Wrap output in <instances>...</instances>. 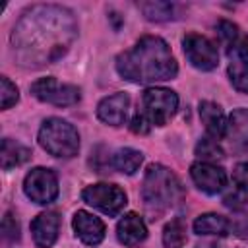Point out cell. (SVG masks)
Here are the masks:
<instances>
[{
	"instance_id": "cell-1",
	"label": "cell",
	"mask_w": 248,
	"mask_h": 248,
	"mask_svg": "<svg viewBox=\"0 0 248 248\" xmlns=\"http://www.w3.org/2000/svg\"><path fill=\"white\" fill-rule=\"evenodd\" d=\"M78 35L70 10L60 6H33L23 12L12 33L14 54L25 68H41L66 54Z\"/></svg>"
},
{
	"instance_id": "cell-2",
	"label": "cell",
	"mask_w": 248,
	"mask_h": 248,
	"mask_svg": "<svg viewBox=\"0 0 248 248\" xmlns=\"http://www.w3.org/2000/svg\"><path fill=\"white\" fill-rule=\"evenodd\" d=\"M116 72L134 83H155L172 79L178 74V66L161 37L145 35L130 50L118 54Z\"/></svg>"
},
{
	"instance_id": "cell-3",
	"label": "cell",
	"mask_w": 248,
	"mask_h": 248,
	"mask_svg": "<svg viewBox=\"0 0 248 248\" xmlns=\"http://www.w3.org/2000/svg\"><path fill=\"white\" fill-rule=\"evenodd\" d=\"M141 198L145 202L147 211L153 213L155 219V215L176 207L184 198V190L172 170L163 165H151L143 176Z\"/></svg>"
},
{
	"instance_id": "cell-4",
	"label": "cell",
	"mask_w": 248,
	"mask_h": 248,
	"mask_svg": "<svg viewBox=\"0 0 248 248\" xmlns=\"http://www.w3.org/2000/svg\"><path fill=\"white\" fill-rule=\"evenodd\" d=\"M39 143L52 157L70 159L78 155L79 136L70 122L62 118H46L39 130Z\"/></svg>"
},
{
	"instance_id": "cell-5",
	"label": "cell",
	"mask_w": 248,
	"mask_h": 248,
	"mask_svg": "<svg viewBox=\"0 0 248 248\" xmlns=\"http://www.w3.org/2000/svg\"><path fill=\"white\" fill-rule=\"evenodd\" d=\"M141 103L151 126H165L178 108V95L167 87H149L143 91Z\"/></svg>"
},
{
	"instance_id": "cell-6",
	"label": "cell",
	"mask_w": 248,
	"mask_h": 248,
	"mask_svg": "<svg viewBox=\"0 0 248 248\" xmlns=\"http://www.w3.org/2000/svg\"><path fill=\"white\" fill-rule=\"evenodd\" d=\"M81 198H83L85 203L93 205L95 209H99V211H103L105 215H110V217L118 215L126 205V194L116 184L99 182V184L85 186L83 192H81Z\"/></svg>"
},
{
	"instance_id": "cell-7",
	"label": "cell",
	"mask_w": 248,
	"mask_h": 248,
	"mask_svg": "<svg viewBox=\"0 0 248 248\" xmlns=\"http://www.w3.org/2000/svg\"><path fill=\"white\" fill-rule=\"evenodd\" d=\"M31 93L35 99L43 103H50L54 107H70L79 101V89L72 83H60L56 78H41L31 85Z\"/></svg>"
},
{
	"instance_id": "cell-8",
	"label": "cell",
	"mask_w": 248,
	"mask_h": 248,
	"mask_svg": "<svg viewBox=\"0 0 248 248\" xmlns=\"http://www.w3.org/2000/svg\"><path fill=\"white\" fill-rule=\"evenodd\" d=\"M23 192L31 202L41 205L54 202L58 196V178L54 170L45 167L31 169L23 180Z\"/></svg>"
},
{
	"instance_id": "cell-9",
	"label": "cell",
	"mask_w": 248,
	"mask_h": 248,
	"mask_svg": "<svg viewBox=\"0 0 248 248\" xmlns=\"http://www.w3.org/2000/svg\"><path fill=\"white\" fill-rule=\"evenodd\" d=\"M182 50H184L188 62L202 72L215 70L219 64L217 46L207 37H203L200 33H186L182 39Z\"/></svg>"
},
{
	"instance_id": "cell-10",
	"label": "cell",
	"mask_w": 248,
	"mask_h": 248,
	"mask_svg": "<svg viewBox=\"0 0 248 248\" xmlns=\"http://www.w3.org/2000/svg\"><path fill=\"white\" fill-rule=\"evenodd\" d=\"M190 176H192L194 184H196L202 192H205V194H209V196L219 194V192L225 188V184H227V174H225V170H223L221 167L213 165V163H207V161H198V163H194V165L190 167Z\"/></svg>"
},
{
	"instance_id": "cell-11",
	"label": "cell",
	"mask_w": 248,
	"mask_h": 248,
	"mask_svg": "<svg viewBox=\"0 0 248 248\" xmlns=\"http://www.w3.org/2000/svg\"><path fill=\"white\" fill-rule=\"evenodd\" d=\"M72 227L76 236L87 246H97L105 238V223L89 211H83V209L76 211L72 219Z\"/></svg>"
},
{
	"instance_id": "cell-12",
	"label": "cell",
	"mask_w": 248,
	"mask_h": 248,
	"mask_svg": "<svg viewBox=\"0 0 248 248\" xmlns=\"http://www.w3.org/2000/svg\"><path fill=\"white\" fill-rule=\"evenodd\" d=\"M128 107H130V97L120 91V93L105 97L97 105V116L101 122H105L108 126H120L126 120Z\"/></svg>"
},
{
	"instance_id": "cell-13",
	"label": "cell",
	"mask_w": 248,
	"mask_h": 248,
	"mask_svg": "<svg viewBox=\"0 0 248 248\" xmlns=\"http://www.w3.org/2000/svg\"><path fill=\"white\" fill-rule=\"evenodd\" d=\"M60 217L54 211L39 213L31 223V234L39 248H50L58 238Z\"/></svg>"
},
{
	"instance_id": "cell-14",
	"label": "cell",
	"mask_w": 248,
	"mask_h": 248,
	"mask_svg": "<svg viewBox=\"0 0 248 248\" xmlns=\"http://www.w3.org/2000/svg\"><path fill=\"white\" fill-rule=\"evenodd\" d=\"M116 236H118V240L124 246L134 248V246H140L147 238V227H145L143 219L138 213L130 211V213H126L118 221V225H116Z\"/></svg>"
},
{
	"instance_id": "cell-15",
	"label": "cell",
	"mask_w": 248,
	"mask_h": 248,
	"mask_svg": "<svg viewBox=\"0 0 248 248\" xmlns=\"http://www.w3.org/2000/svg\"><path fill=\"white\" fill-rule=\"evenodd\" d=\"M227 138L232 149L248 153V108H234L227 120Z\"/></svg>"
},
{
	"instance_id": "cell-16",
	"label": "cell",
	"mask_w": 248,
	"mask_h": 248,
	"mask_svg": "<svg viewBox=\"0 0 248 248\" xmlns=\"http://www.w3.org/2000/svg\"><path fill=\"white\" fill-rule=\"evenodd\" d=\"M200 118L205 126V132L213 140H221L227 136V118L223 114V108L213 101H202L200 103Z\"/></svg>"
},
{
	"instance_id": "cell-17",
	"label": "cell",
	"mask_w": 248,
	"mask_h": 248,
	"mask_svg": "<svg viewBox=\"0 0 248 248\" xmlns=\"http://www.w3.org/2000/svg\"><path fill=\"white\" fill-rule=\"evenodd\" d=\"M229 229V219L219 213H203L194 221V232L202 236H225Z\"/></svg>"
},
{
	"instance_id": "cell-18",
	"label": "cell",
	"mask_w": 248,
	"mask_h": 248,
	"mask_svg": "<svg viewBox=\"0 0 248 248\" xmlns=\"http://www.w3.org/2000/svg\"><path fill=\"white\" fill-rule=\"evenodd\" d=\"M31 157V151L21 145L19 141L16 140H10V138H4L2 140V147H0V165L4 170H10L17 165H23L27 159Z\"/></svg>"
},
{
	"instance_id": "cell-19",
	"label": "cell",
	"mask_w": 248,
	"mask_h": 248,
	"mask_svg": "<svg viewBox=\"0 0 248 248\" xmlns=\"http://www.w3.org/2000/svg\"><path fill=\"white\" fill-rule=\"evenodd\" d=\"M143 163V153L132 147H122L112 155V167L124 174H134Z\"/></svg>"
},
{
	"instance_id": "cell-20",
	"label": "cell",
	"mask_w": 248,
	"mask_h": 248,
	"mask_svg": "<svg viewBox=\"0 0 248 248\" xmlns=\"http://www.w3.org/2000/svg\"><path fill=\"white\" fill-rule=\"evenodd\" d=\"M186 242V225L180 217L169 221L163 229V244L167 248H182Z\"/></svg>"
},
{
	"instance_id": "cell-21",
	"label": "cell",
	"mask_w": 248,
	"mask_h": 248,
	"mask_svg": "<svg viewBox=\"0 0 248 248\" xmlns=\"http://www.w3.org/2000/svg\"><path fill=\"white\" fill-rule=\"evenodd\" d=\"M140 10L149 21H167L172 17V4L169 2H141Z\"/></svg>"
},
{
	"instance_id": "cell-22",
	"label": "cell",
	"mask_w": 248,
	"mask_h": 248,
	"mask_svg": "<svg viewBox=\"0 0 248 248\" xmlns=\"http://www.w3.org/2000/svg\"><path fill=\"white\" fill-rule=\"evenodd\" d=\"M196 155L202 159V161H207V163H213L217 159H223V149L221 145L217 143V140L213 138H202L196 145Z\"/></svg>"
},
{
	"instance_id": "cell-23",
	"label": "cell",
	"mask_w": 248,
	"mask_h": 248,
	"mask_svg": "<svg viewBox=\"0 0 248 248\" xmlns=\"http://www.w3.org/2000/svg\"><path fill=\"white\" fill-rule=\"evenodd\" d=\"M229 79L234 89L240 93H248V66L240 60L229 64Z\"/></svg>"
},
{
	"instance_id": "cell-24",
	"label": "cell",
	"mask_w": 248,
	"mask_h": 248,
	"mask_svg": "<svg viewBox=\"0 0 248 248\" xmlns=\"http://www.w3.org/2000/svg\"><path fill=\"white\" fill-rule=\"evenodd\" d=\"M215 29H217L219 41H221V43L227 46V50L231 52V48L236 45V39H238V27H236L234 23L227 21V19H221V21L215 25Z\"/></svg>"
},
{
	"instance_id": "cell-25",
	"label": "cell",
	"mask_w": 248,
	"mask_h": 248,
	"mask_svg": "<svg viewBox=\"0 0 248 248\" xmlns=\"http://www.w3.org/2000/svg\"><path fill=\"white\" fill-rule=\"evenodd\" d=\"M17 99H19L17 87H16L6 76H2V78H0V107H2V110H6V108H10L12 105H16Z\"/></svg>"
},
{
	"instance_id": "cell-26",
	"label": "cell",
	"mask_w": 248,
	"mask_h": 248,
	"mask_svg": "<svg viewBox=\"0 0 248 248\" xmlns=\"http://www.w3.org/2000/svg\"><path fill=\"white\" fill-rule=\"evenodd\" d=\"M232 182L236 184L238 190L248 194V161H242L234 167L232 170Z\"/></svg>"
},
{
	"instance_id": "cell-27",
	"label": "cell",
	"mask_w": 248,
	"mask_h": 248,
	"mask_svg": "<svg viewBox=\"0 0 248 248\" xmlns=\"http://www.w3.org/2000/svg\"><path fill=\"white\" fill-rule=\"evenodd\" d=\"M149 128H151V122L147 120V116H145V112L141 110H138L136 114H134V118H132V124H130V130L134 132V134H147L149 132Z\"/></svg>"
},
{
	"instance_id": "cell-28",
	"label": "cell",
	"mask_w": 248,
	"mask_h": 248,
	"mask_svg": "<svg viewBox=\"0 0 248 248\" xmlns=\"http://www.w3.org/2000/svg\"><path fill=\"white\" fill-rule=\"evenodd\" d=\"M2 232H4V238H6V240H17V238H19V227H17V223L12 219L10 213L4 215Z\"/></svg>"
},
{
	"instance_id": "cell-29",
	"label": "cell",
	"mask_w": 248,
	"mask_h": 248,
	"mask_svg": "<svg viewBox=\"0 0 248 248\" xmlns=\"http://www.w3.org/2000/svg\"><path fill=\"white\" fill-rule=\"evenodd\" d=\"M223 202H225V205L231 207V209H240V207L244 205V202H246V192H242V190L236 188L234 192H229Z\"/></svg>"
},
{
	"instance_id": "cell-30",
	"label": "cell",
	"mask_w": 248,
	"mask_h": 248,
	"mask_svg": "<svg viewBox=\"0 0 248 248\" xmlns=\"http://www.w3.org/2000/svg\"><path fill=\"white\" fill-rule=\"evenodd\" d=\"M238 56H240V62H244L248 66V35L238 45Z\"/></svg>"
}]
</instances>
